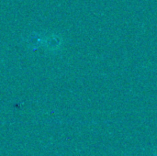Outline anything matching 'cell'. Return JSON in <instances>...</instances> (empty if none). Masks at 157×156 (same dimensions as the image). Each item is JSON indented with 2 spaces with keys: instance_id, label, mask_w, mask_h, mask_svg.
I'll return each instance as SVG.
<instances>
[{
  "instance_id": "1",
  "label": "cell",
  "mask_w": 157,
  "mask_h": 156,
  "mask_svg": "<svg viewBox=\"0 0 157 156\" xmlns=\"http://www.w3.org/2000/svg\"><path fill=\"white\" fill-rule=\"evenodd\" d=\"M153 154H154V156H157V146H155V148L154 149Z\"/></svg>"
}]
</instances>
